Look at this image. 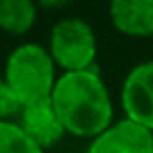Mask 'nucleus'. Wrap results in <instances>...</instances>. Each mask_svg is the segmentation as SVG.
Masks as SVG:
<instances>
[{
    "label": "nucleus",
    "instance_id": "obj_3",
    "mask_svg": "<svg viewBox=\"0 0 153 153\" xmlns=\"http://www.w3.org/2000/svg\"><path fill=\"white\" fill-rule=\"evenodd\" d=\"M46 48L61 74L97 67L99 38L94 27L82 17H63L55 21Z\"/></svg>",
    "mask_w": 153,
    "mask_h": 153
},
{
    "label": "nucleus",
    "instance_id": "obj_8",
    "mask_svg": "<svg viewBox=\"0 0 153 153\" xmlns=\"http://www.w3.org/2000/svg\"><path fill=\"white\" fill-rule=\"evenodd\" d=\"M38 21V4L32 0H0V30L9 36L27 34Z\"/></svg>",
    "mask_w": 153,
    "mask_h": 153
},
{
    "label": "nucleus",
    "instance_id": "obj_9",
    "mask_svg": "<svg viewBox=\"0 0 153 153\" xmlns=\"http://www.w3.org/2000/svg\"><path fill=\"white\" fill-rule=\"evenodd\" d=\"M0 153H46V151L40 149L15 120H11L0 122Z\"/></svg>",
    "mask_w": 153,
    "mask_h": 153
},
{
    "label": "nucleus",
    "instance_id": "obj_4",
    "mask_svg": "<svg viewBox=\"0 0 153 153\" xmlns=\"http://www.w3.org/2000/svg\"><path fill=\"white\" fill-rule=\"evenodd\" d=\"M124 117L153 132V59L136 63L120 88Z\"/></svg>",
    "mask_w": 153,
    "mask_h": 153
},
{
    "label": "nucleus",
    "instance_id": "obj_10",
    "mask_svg": "<svg viewBox=\"0 0 153 153\" xmlns=\"http://www.w3.org/2000/svg\"><path fill=\"white\" fill-rule=\"evenodd\" d=\"M19 111H21V103L17 101V97L9 88V84L4 82V78L0 76V122L17 120Z\"/></svg>",
    "mask_w": 153,
    "mask_h": 153
},
{
    "label": "nucleus",
    "instance_id": "obj_7",
    "mask_svg": "<svg viewBox=\"0 0 153 153\" xmlns=\"http://www.w3.org/2000/svg\"><path fill=\"white\" fill-rule=\"evenodd\" d=\"M111 25L128 38H153V0H113Z\"/></svg>",
    "mask_w": 153,
    "mask_h": 153
},
{
    "label": "nucleus",
    "instance_id": "obj_1",
    "mask_svg": "<svg viewBox=\"0 0 153 153\" xmlns=\"http://www.w3.org/2000/svg\"><path fill=\"white\" fill-rule=\"evenodd\" d=\"M51 105L65 132L76 138L92 140L115 122L109 86L97 67L59 74L51 94Z\"/></svg>",
    "mask_w": 153,
    "mask_h": 153
},
{
    "label": "nucleus",
    "instance_id": "obj_6",
    "mask_svg": "<svg viewBox=\"0 0 153 153\" xmlns=\"http://www.w3.org/2000/svg\"><path fill=\"white\" fill-rule=\"evenodd\" d=\"M15 122L44 151L55 147L67 134L63 124H61V120H59V115H57V111L53 109L51 101H42V103L21 107V111H19Z\"/></svg>",
    "mask_w": 153,
    "mask_h": 153
},
{
    "label": "nucleus",
    "instance_id": "obj_5",
    "mask_svg": "<svg viewBox=\"0 0 153 153\" xmlns=\"http://www.w3.org/2000/svg\"><path fill=\"white\" fill-rule=\"evenodd\" d=\"M86 153H153V132L120 117L88 143Z\"/></svg>",
    "mask_w": 153,
    "mask_h": 153
},
{
    "label": "nucleus",
    "instance_id": "obj_2",
    "mask_svg": "<svg viewBox=\"0 0 153 153\" xmlns=\"http://www.w3.org/2000/svg\"><path fill=\"white\" fill-rule=\"evenodd\" d=\"M2 78L17 97V101L21 103V107H25L51 101L59 76L57 65L44 44L23 42L9 53Z\"/></svg>",
    "mask_w": 153,
    "mask_h": 153
}]
</instances>
